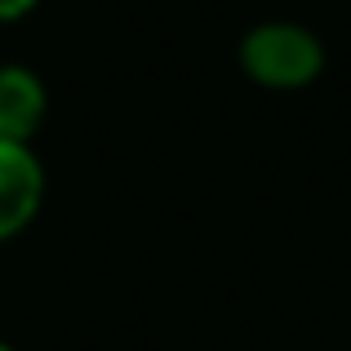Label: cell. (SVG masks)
Returning <instances> with one entry per match:
<instances>
[{
	"label": "cell",
	"mask_w": 351,
	"mask_h": 351,
	"mask_svg": "<svg viewBox=\"0 0 351 351\" xmlns=\"http://www.w3.org/2000/svg\"><path fill=\"white\" fill-rule=\"evenodd\" d=\"M240 67L263 89H302L325 71V49L298 23H263L240 40Z\"/></svg>",
	"instance_id": "6da1fadb"
},
{
	"label": "cell",
	"mask_w": 351,
	"mask_h": 351,
	"mask_svg": "<svg viewBox=\"0 0 351 351\" xmlns=\"http://www.w3.org/2000/svg\"><path fill=\"white\" fill-rule=\"evenodd\" d=\"M45 205V165L27 143H0V245L36 223Z\"/></svg>",
	"instance_id": "7a4b0ae2"
},
{
	"label": "cell",
	"mask_w": 351,
	"mask_h": 351,
	"mask_svg": "<svg viewBox=\"0 0 351 351\" xmlns=\"http://www.w3.org/2000/svg\"><path fill=\"white\" fill-rule=\"evenodd\" d=\"M45 112H49V89L23 62L0 67V143H27L40 134Z\"/></svg>",
	"instance_id": "3957f363"
},
{
	"label": "cell",
	"mask_w": 351,
	"mask_h": 351,
	"mask_svg": "<svg viewBox=\"0 0 351 351\" xmlns=\"http://www.w3.org/2000/svg\"><path fill=\"white\" fill-rule=\"evenodd\" d=\"M36 5H40V0H0V23H14V18L32 14Z\"/></svg>",
	"instance_id": "277c9868"
},
{
	"label": "cell",
	"mask_w": 351,
	"mask_h": 351,
	"mask_svg": "<svg viewBox=\"0 0 351 351\" xmlns=\"http://www.w3.org/2000/svg\"><path fill=\"white\" fill-rule=\"evenodd\" d=\"M0 351H14V347H9V343H0Z\"/></svg>",
	"instance_id": "5b68a950"
}]
</instances>
